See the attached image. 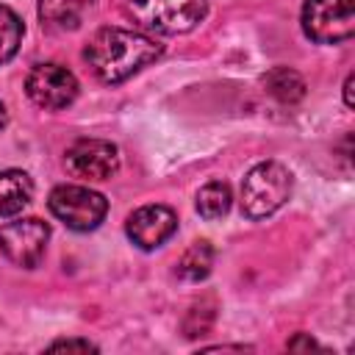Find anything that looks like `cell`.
Segmentation results:
<instances>
[{
	"mask_svg": "<svg viewBox=\"0 0 355 355\" xmlns=\"http://www.w3.org/2000/svg\"><path fill=\"white\" fill-rule=\"evenodd\" d=\"M161 50L164 47L147 33L125 28H100L89 39L83 58L103 83H122L147 64H153Z\"/></svg>",
	"mask_w": 355,
	"mask_h": 355,
	"instance_id": "obj_1",
	"label": "cell"
},
{
	"mask_svg": "<svg viewBox=\"0 0 355 355\" xmlns=\"http://www.w3.org/2000/svg\"><path fill=\"white\" fill-rule=\"evenodd\" d=\"M291 189L294 178L283 164L261 161L241 180V214L247 219H266L291 197Z\"/></svg>",
	"mask_w": 355,
	"mask_h": 355,
	"instance_id": "obj_2",
	"label": "cell"
},
{
	"mask_svg": "<svg viewBox=\"0 0 355 355\" xmlns=\"http://www.w3.org/2000/svg\"><path fill=\"white\" fill-rule=\"evenodd\" d=\"M125 11L144 31L175 36L197 28L205 19L208 0H125Z\"/></svg>",
	"mask_w": 355,
	"mask_h": 355,
	"instance_id": "obj_3",
	"label": "cell"
},
{
	"mask_svg": "<svg viewBox=\"0 0 355 355\" xmlns=\"http://www.w3.org/2000/svg\"><path fill=\"white\" fill-rule=\"evenodd\" d=\"M47 208L50 214L64 222L69 230H78V233H86V230H94L105 214H108V200L89 189V186H75V183H64V186H55L47 197Z\"/></svg>",
	"mask_w": 355,
	"mask_h": 355,
	"instance_id": "obj_4",
	"label": "cell"
},
{
	"mask_svg": "<svg viewBox=\"0 0 355 355\" xmlns=\"http://www.w3.org/2000/svg\"><path fill=\"white\" fill-rule=\"evenodd\" d=\"M302 31L316 44H338L355 33V0H305Z\"/></svg>",
	"mask_w": 355,
	"mask_h": 355,
	"instance_id": "obj_5",
	"label": "cell"
},
{
	"mask_svg": "<svg viewBox=\"0 0 355 355\" xmlns=\"http://www.w3.org/2000/svg\"><path fill=\"white\" fill-rule=\"evenodd\" d=\"M50 239V227L47 222L28 216V219H17L0 227V252L22 269H33L39 266V261L44 258V247Z\"/></svg>",
	"mask_w": 355,
	"mask_h": 355,
	"instance_id": "obj_6",
	"label": "cell"
},
{
	"mask_svg": "<svg viewBox=\"0 0 355 355\" xmlns=\"http://www.w3.org/2000/svg\"><path fill=\"white\" fill-rule=\"evenodd\" d=\"M64 166L72 178L97 183L119 169V150L105 139H78L64 153Z\"/></svg>",
	"mask_w": 355,
	"mask_h": 355,
	"instance_id": "obj_7",
	"label": "cell"
},
{
	"mask_svg": "<svg viewBox=\"0 0 355 355\" xmlns=\"http://www.w3.org/2000/svg\"><path fill=\"white\" fill-rule=\"evenodd\" d=\"M28 97L47 111H61L78 97V78L61 64H36L25 78Z\"/></svg>",
	"mask_w": 355,
	"mask_h": 355,
	"instance_id": "obj_8",
	"label": "cell"
},
{
	"mask_svg": "<svg viewBox=\"0 0 355 355\" xmlns=\"http://www.w3.org/2000/svg\"><path fill=\"white\" fill-rule=\"evenodd\" d=\"M175 230L178 216L169 205H141L125 222V233L139 250H158L175 236Z\"/></svg>",
	"mask_w": 355,
	"mask_h": 355,
	"instance_id": "obj_9",
	"label": "cell"
},
{
	"mask_svg": "<svg viewBox=\"0 0 355 355\" xmlns=\"http://www.w3.org/2000/svg\"><path fill=\"white\" fill-rule=\"evenodd\" d=\"M94 6V0H39V19L44 31L67 33L80 28L83 14Z\"/></svg>",
	"mask_w": 355,
	"mask_h": 355,
	"instance_id": "obj_10",
	"label": "cell"
},
{
	"mask_svg": "<svg viewBox=\"0 0 355 355\" xmlns=\"http://www.w3.org/2000/svg\"><path fill=\"white\" fill-rule=\"evenodd\" d=\"M33 200V180L22 169L0 172V219L19 214Z\"/></svg>",
	"mask_w": 355,
	"mask_h": 355,
	"instance_id": "obj_11",
	"label": "cell"
},
{
	"mask_svg": "<svg viewBox=\"0 0 355 355\" xmlns=\"http://www.w3.org/2000/svg\"><path fill=\"white\" fill-rule=\"evenodd\" d=\"M263 86H266V92H269L277 103H283V105L300 103V100L305 97V80H302V75L294 72V69H288V67H275V69H269L266 78H263Z\"/></svg>",
	"mask_w": 355,
	"mask_h": 355,
	"instance_id": "obj_12",
	"label": "cell"
},
{
	"mask_svg": "<svg viewBox=\"0 0 355 355\" xmlns=\"http://www.w3.org/2000/svg\"><path fill=\"white\" fill-rule=\"evenodd\" d=\"M214 255L216 252H214V247L208 241H194L183 252V258L178 261V277H183L189 283L205 280L211 275V269H214Z\"/></svg>",
	"mask_w": 355,
	"mask_h": 355,
	"instance_id": "obj_13",
	"label": "cell"
},
{
	"mask_svg": "<svg viewBox=\"0 0 355 355\" xmlns=\"http://www.w3.org/2000/svg\"><path fill=\"white\" fill-rule=\"evenodd\" d=\"M230 186L222 180H211L197 191V214L202 219H222L230 211Z\"/></svg>",
	"mask_w": 355,
	"mask_h": 355,
	"instance_id": "obj_14",
	"label": "cell"
},
{
	"mask_svg": "<svg viewBox=\"0 0 355 355\" xmlns=\"http://www.w3.org/2000/svg\"><path fill=\"white\" fill-rule=\"evenodd\" d=\"M22 33H25L22 19L8 6H0V67L17 55Z\"/></svg>",
	"mask_w": 355,
	"mask_h": 355,
	"instance_id": "obj_15",
	"label": "cell"
},
{
	"mask_svg": "<svg viewBox=\"0 0 355 355\" xmlns=\"http://www.w3.org/2000/svg\"><path fill=\"white\" fill-rule=\"evenodd\" d=\"M47 349H80V352H97V344L86 341V338H61V341H53Z\"/></svg>",
	"mask_w": 355,
	"mask_h": 355,
	"instance_id": "obj_16",
	"label": "cell"
},
{
	"mask_svg": "<svg viewBox=\"0 0 355 355\" xmlns=\"http://www.w3.org/2000/svg\"><path fill=\"white\" fill-rule=\"evenodd\" d=\"M316 347H319V344H316L313 338H308L305 333H300L297 338L288 341V349H316Z\"/></svg>",
	"mask_w": 355,
	"mask_h": 355,
	"instance_id": "obj_17",
	"label": "cell"
},
{
	"mask_svg": "<svg viewBox=\"0 0 355 355\" xmlns=\"http://www.w3.org/2000/svg\"><path fill=\"white\" fill-rule=\"evenodd\" d=\"M352 83H355V78H352V75H347V80H344V103H347V108H352V105H355V97H352Z\"/></svg>",
	"mask_w": 355,
	"mask_h": 355,
	"instance_id": "obj_18",
	"label": "cell"
},
{
	"mask_svg": "<svg viewBox=\"0 0 355 355\" xmlns=\"http://www.w3.org/2000/svg\"><path fill=\"white\" fill-rule=\"evenodd\" d=\"M6 122H8V114H6V105H3V100H0V130L6 128Z\"/></svg>",
	"mask_w": 355,
	"mask_h": 355,
	"instance_id": "obj_19",
	"label": "cell"
}]
</instances>
